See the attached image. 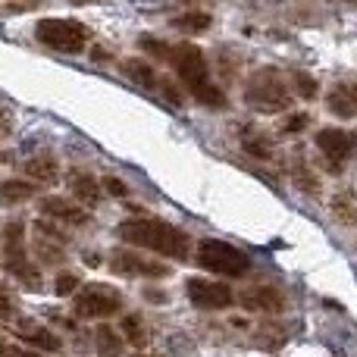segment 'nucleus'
Returning a JSON list of instances; mask_svg holds the SVG:
<instances>
[{
    "label": "nucleus",
    "mask_w": 357,
    "mask_h": 357,
    "mask_svg": "<svg viewBox=\"0 0 357 357\" xmlns=\"http://www.w3.org/2000/svg\"><path fill=\"white\" fill-rule=\"evenodd\" d=\"M132 357H154V354H132Z\"/></svg>",
    "instance_id": "f704fd0d"
},
{
    "label": "nucleus",
    "mask_w": 357,
    "mask_h": 357,
    "mask_svg": "<svg viewBox=\"0 0 357 357\" xmlns=\"http://www.w3.org/2000/svg\"><path fill=\"white\" fill-rule=\"evenodd\" d=\"M123 73L129 75L132 82H138L142 88H151V91L163 94V98L173 100V104H182V94H178V88L169 79H163V75L157 73V66H151L148 60H126L123 63Z\"/></svg>",
    "instance_id": "9b49d317"
},
{
    "label": "nucleus",
    "mask_w": 357,
    "mask_h": 357,
    "mask_svg": "<svg viewBox=\"0 0 357 357\" xmlns=\"http://www.w3.org/2000/svg\"><path fill=\"white\" fill-rule=\"evenodd\" d=\"M35 38L44 47L56 50V54H82L91 44V29L85 22H79V19L47 16V19H38Z\"/></svg>",
    "instance_id": "39448f33"
},
{
    "label": "nucleus",
    "mask_w": 357,
    "mask_h": 357,
    "mask_svg": "<svg viewBox=\"0 0 357 357\" xmlns=\"http://www.w3.org/2000/svg\"><path fill=\"white\" fill-rule=\"evenodd\" d=\"M35 257L41 260L44 266H54V264H63L66 260V238L60 235V226H50L47 220L38 222L35 226Z\"/></svg>",
    "instance_id": "f8f14e48"
},
{
    "label": "nucleus",
    "mask_w": 357,
    "mask_h": 357,
    "mask_svg": "<svg viewBox=\"0 0 357 357\" xmlns=\"http://www.w3.org/2000/svg\"><path fill=\"white\" fill-rule=\"evenodd\" d=\"M210 25H213V16L201 13V10H188V13H182V16H173V29L185 31V35H201Z\"/></svg>",
    "instance_id": "aec40b11"
},
{
    "label": "nucleus",
    "mask_w": 357,
    "mask_h": 357,
    "mask_svg": "<svg viewBox=\"0 0 357 357\" xmlns=\"http://www.w3.org/2000/svg\"><path fill=\"white\" fill-rule=\"evenodd\" d=\"M291 176H295V185L304 191V195H320V176L310 169V163L304 160L301 154L295 157V167H291Z\"/></svg>",
    "instance_id": "4be33fe9"
},
{
    "label": "nucleus",
    "mask_w": 357,
    "mask_h": 357,
    "mask_svg": "<svg viewBox=\"0 0 357 357\" xmlns=\"http://www.w3.org/2000/svg\"><path fill=\"white\" fill-rule=\"evenodd\" d=\"M291 91L304 100H314L317 91H320V82H317L314 75H307L304 69H295V73H291Z\"/></svg>",
    "instance_id": "393cba45"
},
{
    "label": "nucleus",
    "mask_w": 357,
    "mask_h": 357,
    "mask_svg": "<svg viewBox=\"0 0 357 357\" xmlns=\"http://www.w3.org/2000/svg\"><path fill=\"white\" fill-rule=\"evenodd\" d=\"M144 54H151L154 60L160 63H169L173 73L178 75V82L185 85V91L197 100V104L210 107V110H226V91L213 82L210 75V66H207V56L197 44L191 41H182V44H167L154 35H142L138 38Z\"/></svg>",
    "instance_id": "f257e3e1"
},
{
    "label": "nucleus",
    "mask_w": 357,
    "mask_h": 357,
    "mask_svg": "<svg viewBox=\"0 0 357 357\" xmlns=\"http://www.w3.org/2000/svg\"><path fill=\"white\" fill-rule=\"evenodd\" d=\"M69 191H73V197L79 204H85V207H94V204H100V197H104L98 178H94L91 173H75L73 178H69Z\"/></svg>",
    "instance_id": "dca6fc26"
},
{
    "label": "nucleus",
    "mask_w": 357,
    "mask_h": 357,
    "mask_svg": "<svg viewBox=\"0 0 357 357\" xmlns=\"http://www.w3.org/2000/svg\"><path fill=\"white\" fill-rule=\"evenodd\" d=\"M326 107L342 119L357 116V82H339V85L329 91Z\"/></svg>",
    "instance_id": "2eb2a0df"
},
{
    "label": "nucleus",
    "mask_w": 357,
    "mask_h": 357,
    "mask_svg": "<svg viewBox=\"0 0 357 357\" xmlns=\"http://www.w3.org/2000/svg\"><path fill=\"white\" fill-rule=\"evenodd\" d=\"M94 348H98V354L100 357H119L123 354V345H126V339L116 333V329H110V326H98V333H94Z\"/></svg>",
    "instance_id": "412c9836"
},
{
    "label": "nucleus",
    "mask_w": 357,
    "mask_h": 357,
    "mask_svg": "<svg viewBox=\"0 0 357 357\" xmlns=\"http://www.w3.org/2000/svg\"><path fill=\"white\" fill-rule=\"evenodd\" d=\"M195 260L201 270L226 276V279H241L251 270V257H248L245 251H238L235 245L220 241V238H204L195 251Z\"/></svg>",
    "instance_id": "423d86ee"
},
{
    "label": "nucleus",
    "mask_w": 357,
    "mask_h": 357,
    "mask_svg": "<svg viewBox=\"0 0 357 357\" xmlns=\"http://www.w3.org/2000/svg\"><path fill=\"white\" fill-rule=\"evenodd\" d=\"M333 216L345 226H357V195L354 191H339L333 197Z\"/></svg>",
    "instance_id": "5701e85b"
},
{
    "label": "nucleus",
    "mask_w": 357,
    "mask_h": 357,
    "mask_svg": "<svg viewBox=\"0 0 357 357\" xmlns=\"http://www.w3.org/2000/svg\"><path fill=\"white\" fill-rule=\"evenodd\" d=\"M354 3H357V0H354Z\"/></svg>",
    "instance_id": "c9c22d12"
},
{
    "label": "nucleus",
    "mask_w": 357,
    "mask_h": 357,
    "mask_svg": "<svg viewBox=\"0 0 357 357\" xmlns=\"http://www.w3.org/2000/svg\"><path fill=\"white\" fill-rule=\"evenodd\" d=\"M245 100H248V107H254L257 113H282L291 107L295 91H291V85L285 82V75L279 73V69L264 66L248 75Z\"/></svg>",
    "instance_id": "7ed1b4c3"
},
{
    "label": "nucleus",
    "mask_w": 357,
    "mask_h": 357,
    "mask_svg": "<svg viewBox=\"0 0 357 357\" xmlns=\"http://www.w3.org/2000/svg\"><path fill=\"white\" fill-rule=\"evenodd\" d=\"M119 310H123V291L107 282L82 285L73 298V314L79 320H104V317H113Z\"/></svg>",
    "instance_id": "0eeeda50"
},
{
    "label": "nucleus",
    "mask_w": 357,
    "mask_h": 357,
    "mask_svg": "<svg viewBox=\"0 0 357 357\" xmlns=\"http://www.w3.org/2000/svg\"><path fill=\"white\" fill-rule=\"evenodd\" d=\"M79 289H82V282H79V276H75V273H60V276H56V282H54V291L60 298L75 295Z\"/></svg>",
    "instance_id": "c85d7f7f"
},
{
    "label": "nucleus",
    "mask_w": 357,
    "mask_h": 357,
    "mask_svg": "<svg viewBox=\"0 0 357 357\" xmlns=\"http://www.w3.org/2000/svg\"><path fill=\"white\" fill-rule=\"evenodd\" d=\"M185 291H188V301L195 304L197 310H226L235 304L232 289L222 282H213V279L191 276L188 282H185Z\"/></svg>",
    "instance_id": "1a4fd4ad"
},
{
    "label": "nucleus",
    "mask_w": 357,
    "mask_h": 357,
    "mask_svg": "<svg viewBox=\"0 0 357 357\" xmlns=\"http://www.w3.org/2000/svg\"><path fill=\"white\" fill-rule=\"evenodd\" d=\"M241 307L254 310V314H282L285 310V295L276 285H251V289L241 291Z\"/></svg>",
    "instance_id": "4468645a"
},
{
    "label": "nucleus",
    "mask_w": 357,
    "mask_h": 357,
    "mask_svg": "<svg viewBox=\"0 0 357 357\" xmlns=\"http://www.w3.org/2000/svg\"><path fill=\"white\" fill-rule=\"evenodd\" d=\"M16 314H19V298H16V291H13L6 282H0V323L16 320Z\"/></svg>",
    "instance_id": "bb28decb"
},
{
    "label": "nucleus",
    "mask_w": 357,
    "mask_h": 357,
    "mask_svg": "<svg viewBox=\"0 0 357 357\" xmlns=\"http://www.w3.org/2000/svg\"><path fill=\"white\" fill-rule=\"evenodd\" d=\"M10 357H41L38 351H10Z\"/></svg>",
    "instance_id": "473e14b6"
},
{
    "label": "nucleus",
    "mask_w": 357,
    "mask_h": 357,
    "mask_svg": "<svg viewBox=\"0 0 357 357\" xmlns=\"http://www.w3.org/2000/svg\"><path fill=\"white\" fill-rule=\"evenodd\" d=\"M0 357H10V348H6L3 342H0Z\"/></svg>",
    "instance_id": "72a5a7b5"
},
{
    "label": "nucleus",
    "mask_w": 357,
    "mask_h": 357,
    "mask_svg": "<svg viewBox=\"0 0 357 357\" xmlns=\"http://www.w3.org/2000/svg\"><path fill=\"white\" fill-rule=\"evenodd\" d=\"M241 148H245L248 154L260 157V160H270V154H273V144L266 142L264 135H257V132H245V135H241Z\"/></svg>",
    "instance_id": "a878e982"
},
{
    "label": "nucleus",
    "mask_w": 357,
    "mask_h": 357,
    "mask_svg": "<svg viewBox=\"0 0 357 357\" xmlns=\"http://www.w3.org/2000/svg\"><path fill=\"white\" fill-rule=\"evenodd\" d=\"M144 298H148V301H167V295H157V289H148V295H144Z\"/></svg>",
    "instance_id": "2f4dec72"
},
{
    "label": "nucleus",
    "mask_w": 357,
    "mask_h": 357,
    "mask_svg": "<svg viewBox=\"0 0 357 357\" xmlns=\"http://www.w3.org/2000/svg\"><path fill=\"white\" fill-rule=\"evenodd\" d=\"M116 235H119V241H126L129 248H142V251L160 254V257H169V260L191 257L188 232L167 220H157V216H132V220L119 222Z\"/></svg>",
    "instance_id": "f03ea898"
},
{
    "label": "nucleus",
    "mask_w": 357,
    "mask_h": 357,
    "mask_svg": "<svg viewBox=\"0 0 357 357\" xmlns=\"http://www.w3.org/2000/svg\"><path fill=\"white\" fill-rule=\"evenodd\" d=\"M41 6V0H0V16H19Z\"/></svg>",
    "instance_id": "cd10ccee"
},
{
    "label": "nucleus",
    "mask_w": 357,
    "mask_h": 357,
    "mask_svg": "<svg viewBox=\"0 0 357 357\" xmlns=\"http://www.w3.org/2000/svg\"><path fill=\"white\" fill-rule=\"evenodd\" d=\"M3 270L10 273L19 285H25L29 291H38L44 285L41 270H38L35 260L29 257V238H25L22 220H10L3 226Z\"/></svg>",
    "instance_id": "20e7f679"
},
{
    "label": "nucleus",
    "mask_w": 357,
    "mask_h": 357,
    "mask_svg": "<svg viewBox=\"0 0 357 357\" xmlns=\"http://www.w3.org/2000/svg\"><path fill=\"white\" fill-rule=\"evenodd\" d=\"M25 176L31 178V182H56V176H60V163H56V157L54 154H38V157H31L29 163H25Z\"/></svg>",
    "instance_id": "a211bd4d"
},
{
    "label": "nucleus",
    "mask_w": 357,
    "mask_h": 357,
    "mask_svg": "<svg viewBox=\"0 0 357 357\" xmlns=\"http://www.w3.org/2000/svg\"><path fill=\"white\" fill-rule=\"evenodd\" d=\"M41 213L47 216L56 226H88L91 216H88V207H82L79 201H69V197H44L41 201Z\"/></svg>",
    "instance_id": "ddd939ff"
},
{
    "label": "nucleus",
    "mask_w": 357,
    "mask_h": 357,
    "mask_svg": "<svg viewBox=\"0 0 357 357\" xmlns=\"http://www.w3.org/2000/svg\"><path fill=\"white\" fill-rule=\"evenodd\" d=\"M195 3H197V0H195Z\"/></svg>",
    "instance_id": "e433bc0d"
},
{
    "label": "nucleus",
    "mask_w": 357,
    "mask_h": 357,
    "mask_svg": "<svg viewBox=\"0 0 357 357\" xmlns=\"http://www.w3.org/2000/svg\"><path fill=\"white\" fill-rule=\"evenodd\" d=\"M35 191H38V185L29 182V178H10V182L0 185V207H16V204L31 201Z\"/></svg>",
    "instance_id": "f3484780"
},
{
    "label": "nucleus",
    "mask_w": 357,
    "mask_h": 357,
    "mask_svg": "<svg viewBox=\"0 0 357 357\" xmlns=\"http://www.w3.org/2000/svg\"><path fill=\"white\" fill-rule=\"evenodd\" d=\"M19 335H22L35 351H60L63 348V339L56 333H50L47 326H29V329H22Z\"/></svg>",
    "instance_id": "6ab92c4d"
},
{
    "label": "nucleus",
    "mask_w": 357,
    "mask_h": 357,
    "mask_svg": "<svg viewBox=\"0 0 357 357\" xmlns=\"http://www.w3.org/2000/svg\"><path fill=\"white\" fill-rule=\"evenodd\" d=\"M104 188L110 191V195H116V197H123L126 191H129V188H126L123 182H119V178H113V176H110V178H104Z\"/></svg>",
    "instance_id": "7c9ffc66"
},
{
    "label": "nucleus",
    "mask_w": 357,
    "mask_h": 357,
    "mask_svg": "<svg viewBox=\"0 0 357 357\" xmlns=\"http://www.w3.org/2000/svg\"><path fill=\"white\" fill-rule=\"evenodd\" d=\"M110 270L119 276H142V279H163L169 276V266H163L160 260H151L144 254H138L135 248H119L110 254Z\"/></svg>",
    "instance_id": "9d476101"
},
{
    "label": "nucleus",
    "mask_w": 357,
    "mask_h": 357,
    "mask_svg": "<svg viewBox=\"0 0 357 357\" xmlns=\"http://www.w3.org/2000/svg\"><path fill=\"white\" fill-rule=\"evenodd\" d=\"M314 142L317 151L323 154V160H326L329 173H342V167L351 160V154L357 151V135L348 129H320Z\"/></svg>",
    "instance_id": "6e6552de"
},
{
    "label": "nucleus",
    "mask_w": 357,
    "mask_h": 357,
    "mask_svg": "<svg viewBox=\"0 0 357 357\" xmlns=\"http://www.w3.org/2000/svg\"><path fill=\"white\" fill-rule=\"evenodd\" d=\"M307 123H310V116H307V113H291V116L285 119V123L279 126V129H282L285 135H298V132H304V129H307Z\"/></svg>",
    "instance_id": "c756f323"
},
{
    "label": "nucleus",
    "mask_w": 357,
    "mask_h": 357,
    "mask_svg": "<svg viewBox=\"0 0 357 357\" xmlns=\"http://www.w3.org/2000/svg\"><path fill=\"white\" fill-rule=\"evenodd\" d=\"M123 339L129 342V345H135V348H144L148 345V326H144V320L142 317H135V314H129V317H123Z\"/></svg>",
    "instance_id": "b1692460"
}]
</instances>
